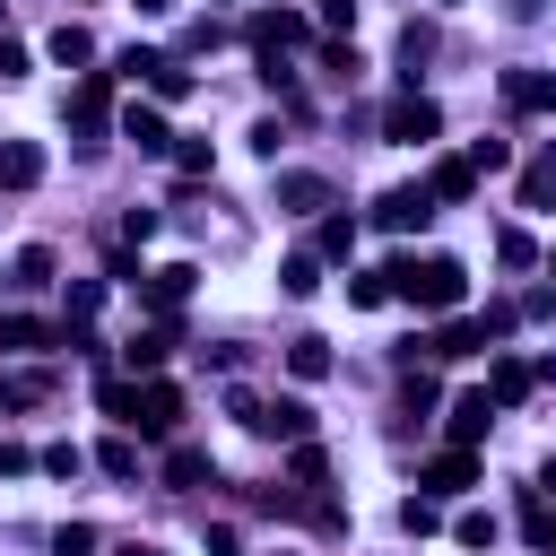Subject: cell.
Instances as JSON below:
<instances>
[{
  "label": "cell",
  "instance_id": "83f0119b",
  "mask_svg": "<svg viewBox=\"0 0 556 556\" xmlns=\"http://www.w3.org/2000/svg\"><path fill=\"white\" fill-rule=\"evenodd\" d=\"M400 530H408V539H434V530H443V495H408V504H400Z\"/></svg>",
  "mask_w": 556,
  "mask_h": 556
},
{
  "label": "cell",
  "instance_id": "52a82bcc",
  "mask_svg": "<svg viewBox=\"0 0 556 556\" xmlns=\"http://www.w3.org/2000/svg\"><path fill=\"white\" fill-rule=\"evenodd\" d=\"M417 486H426V495H469V486H478V452H469V443L434 452V460L417 469Z\"/></svg>",
  "mask_w": 556,
  "mask_h": 556
},
{
  "label": "cell",
  "instance_id": "74e56055",
  "mask_svg": "<svg viewBox=\"0 0 556 556\" xmlns=\"http://www.w3.org/2000/svg\"><path fill=\"white\" fill-rule=\"evenodd\" d=\"M452 539H460V547H495V513H460Z\"/></svg>",
  "mask_w": 556,
  "mask_h": 556
},
{
  "label": "cell",
  "instance_id": "8fae6325",
  "mask_svg": "<svg viewBox=\"0 0 556 556\" xmlns=\"http://www.w3.org/2000/svg\"><path fill=\"white\" fill-rule=\"evenodd\" d=\"M191 278H200L191 261H165V269H148V278H139V304H156V313H174V304L191 295Z\"/></svg>",
  "mask_w": 556,
  "mask_h": 556
},
{
  "label": "cell",
  "instance_id": "8992f818",
  "mask_svg": "<svg viewBox=\"0 0 556 556\" xmlns=\"http://www.w3.org/2000/svg\"><path fill=\"white\" fill-rule=\"evenodd\" d=\"M70 130H78V139L113 130V78H104V70H87V78L70 87Z\"/></svg>",
  "mask_w": 556,
  "mask_h": 556
},
{
  "label": "cell",
  "instance_id": "d590c367",
  "mask_svg": "<svg viewBox=\"0 0 556 556\" xmlns=\"http://www.w3.org/2000/svg\"><path fill=\"white\" fill-rule=\"evenodd\" d=\"M460 156H469V165H478V174H504V165H513V148H504V139H469V148H460Z\"/></svg>",
  "mask_w": 556,
  "mask_h": 556
},
{
  "label": "cell",
  "instance_id": "6da1fadb",
  "mask_svg": "<svg viewBox=\"0 0 556 556\" xmlns=\"http://www.w3.org/2000/svg\"><path fill=\"white\" fill-rule=\"evenodd\" d=\"M391 269V295L400 304H417V313H460V295H469V269L452 261V252H434V261H382Z\"/></svg>",
  "mask_w": 556,
  "mask_h": 556
},
{
  "label": "cell",
  "instance_id": "d6a6232c",
  "mask_svg": "<svg viewBox=\"0 0 556 556\" xmlns=\"http://www.w3.org/2000/svg\"><path fill=\"white\" fill-rule=\"evenodd\" d=\"M148 96H156V104H182V96H191V70H182V61L165 52V70L148 78Z\"/></svg>",
  "mask_w": 556,
  "mask_h": 556
},
{
  "label": "cell",
  "instance_id": "836d02e7",
  "mask_svg": "<svg viewBox=\"0 0 556 556\" xmlns=\"http://www.w3.org/2000/svg\"><path fill=\"white\" fill-rule=\"evenodd\" d=\"M495 261H504V269H530V261H539V243H530L521 226H504V235H495Z\"/></svg>",
  "mask_w": 556,
  "mask_h": 556
},
{
  "label": "cell",
  "instance_id": "8d00e7d4",
  "mask_svg": "<svg viewBox=\"0 0 556 556\" xmlns=\"http://www.w3.org/2000/svg\"><path fill=\"white\" fill-rule=\"evenodd\" d=\"M9 269H17V287H43V278H52V252H43V243H26Z\"/></svg>",
  "mask_w": 556,
  "mask_h": 556
},
{
  "label": "cell",
  "instance_id": "ab89813d",
  "mask_svg": "<svg viewBox=\"0 0 556 556\" xmlns=\"http://www.w3.org/2000/svg\"><path fill=\"white\" fill-rule=\"evenodd\" d=\"M52 556H96V530H87V521H61V530H52Z\"/></svg>",
  "mask_w": 556,
  "mask_h": 556
},
{
  "label": "cell",
  "instance_id": "603a6c76",
  "mask_svg": "<svg viewBox=\"0 0 556 556\" xmlns=\"http://www.w3.org/2000/svg\"><path fill=\"white\" fill-rule=\"evenodd\" d=\"M547 200H556V156L539 148V156L521 165V208H547Z\"/></svg>",
  "mask_w": 556,
  "mask_h": 556
},
{
  "label": "cell",
  "instance_id": "3957f363",
  "mask_svg": "<svg viewBox=\"0 0 556 556\" xmlns=\"http://www.w3.org/2000/svg\"><path fill=\"white\" fill-rule=\"evenodd\" d=\"M434 208H443V200H434L426 182H391V191L374 200V226H382V235H417V226H426Z\"/></svg>",
  "mask_w": 556,
  "mask_h": 556
},
{
  "label": "cell",
  "instance_id": "4316f807",
  "mask_svg": "<svg viewBox=\"0 0 556 556\" xmlns=\"http://www.w3.org/2000/svg\"><path fill=\"white\" fill-rule=\"evenodd\" d=\"M52 400V374H0V408H35Z\"/></svg>",
  "mask_w": 556,
  "mask_h": 556
},
{
  "label": "cell",
  "instance_id": "7dc6e473",
  "mask_svg": "<svg viewBox=\"0 0 556 556\" xmlns=\"http://www.w3.org/2000/svg\"><path fill=\"white\" fill-rule=\"evenodd\" d=\"M208 556H243V539H235V530L217 521V530H208Z\"/></svg>",
  "mask_w": 556,
  "mask_h": 556
},
{
  "label": "cell",
  "instance_id": "cb8c5ba5",
  "mask_svg": "<svg viewBox=\"0 0 556 556\" xmlns=\"http://www.w3.org/2000/svg\"><path fill=\"white\" fill-rule=\"evenodd\" d=\"M426 52H434V26H417V17H408V26H400V78H408V87H417Z\"/></svg>",
  "mask_w": 556,
  "mask_h": 556
},
{
  "label": "cell",
  "instance_id": "5bb4252c",
  "mask_svg": "<svg viewBox=\"0 0 556 556\" xmlns=\"http://www.w3.org/2000/svg\"><path fill=\"white\" fill-rule=\"evenodd\" d=\"M122 356H130V374H165V356H174V313H165L156 330H130Z\"/></svg>",
  "mask_w": 556,
  "mask_h": 556
},
{
  "label": "cell",
  "instance_id": "f35d334b",
  "mask_svg": "<svg viewBox=\"0 0 556 556\" xmlns=\"http://www.w3.org/2000/svg\"><path fill=\"white\" fill-rule=\"evenodd\" d=\"M521 530H530V547H556V513H547V504H539V495H530V504H521Z\"/></svg>",
  "mask_w": 556,
  "mask_h": 556
},
{
  "label": "cell",
  "instance_id": "ffe728a7",
  "mask_svg": "<svg viewBox=\"0 0 556 556\" xmlns=\"http://www.w3.org/2000/svg\"><path fill=\"white\" fill-rule=\"evenodd\" d=\"M287 374H295V382H321V374H330V339H313V330L287 339Z\"/></svg>",
  "mask_w": 556,
  "mask_h": 556
},
{
  "label": "cell",
  "instance_id": "d6986e66",
  "mask_svg": "<svg viewBox=\"0 0 556 556\" xmlns=\"http://www.w3.org/2000/svg\"><path fill=\"white\" fill-rule=\"evenodd\" d=\"M43 52H52V61H61V70H78V61H96V35H87V26H78V17H61V26H52V43H43Z\"/></svg>",
  "mask_w": 556,
  "mask_h": 556
},
{
  "label": "cell",
  "instance_id": "2e32d148",
  "mask_svg": "<svg viewBox=\"0 0 556 556\" xmlns=\"http://www.w3.org/2000/svg\"><path fill=\"white\" fill-rule=\"evenodd\" d=\"M278 208L287 217H313V208H330V182L321 174H278Z\"/></svg>",
  "mask_w": 556,
  "mask_h": 556
},
{
  "label": "cell",
  "instance_id": "bcb514c9",
  "mask_svg": "<svg viewBox=\"0 0 556 556\" xmlns=\"http://www.w3.org/2000/svg\"><path fill=\"white\" fill-rule=\"evenodd\" d=\"M321 9V26H356V0H313Z\"/></svg>",
  "mask_w": 556,
  "mask_h": 556
},
{
  "label": "cell",
  "instance_id": "9c48e42d",
  "mask_svg": "<svg viewBox=\"0 0 556 556\" xmlns=\"http://www.w3.org/2000/svg\"><path fill=\"white\" fill-rule=\"evenodd\" d=\"M495 426V391H452V408H443V434L452 443H478Z\"/></svg>",
  "mask_w": 556,
  "mask_h": 556
},
{
  "label": "cell",
  "instance_id": "f546056e",
  "mask_svg": "<svg viewBox=\"0 0 556 556\" xmlns=\"http://www.w3.org/2000/svg\"><path fill=\"white\" fill-rule=\"evenodd\" d=\"M96 469H104V478H139V443H130V434L96 443Z\"/></svg>",
  "mask_w": 556,
  "mask_h": 556
},
{
  "label": "cell",
  "instance_id": "d4e9b609",
  "mask_svg": "<svg viewBox=\"0 0 556 556\" xmlns=\"http://www.w3.org/2000/svg\"><path fill=\"white\" fill-rule=\"evenodd\" d=\"M313 252H321V261H356V217H321Z\"/></svg>",
  "mask_w": 556,
  "mask_h": 556
},
{
  "label": "cell",
  "instance_id": "f6af8a7d",
  "mask_svg": "<svg viewBox=\"0 0 556 556\" xmlns=\"http://www.w3.org/2000/svg\"><path fill=\"white\" fill-rule=\"evenodd\" d=\"M0 78H26V43H9V35H0Z\"/></svg>",
  "mask_w": 556,
  "mask_h": 556
},
{
  "label": "cell",
  "instance_id": "60d3db41",
  "mask_svg": "<svg viewBox=\"0 0 556 556\" xmlns=\"http://www.w3.org/2000/svg\"><path fill=\"white\" fill-rule=\"evenodd\" d=\"M174 165H182V174H208L217 148H208V139H174Z\"/></svg>",
  "mask_w": 556,
  "mask_h": 556
},
{
  "label": "cell",
  "instance_id": "f907efd6",
  "mask_svg": "<svg viewBox=\"0 0 556 556\" xmlns=\"http://www.w3.org/2000/svg\"><path fill=\"white\" fill-rule=\"evenodd\" d=\"M122 556H165V547H148V539H130V547H122Z\"/></svg>",
  "mask_w": 556,
  "mask_h": 556
},
{
  "label": "cell",
  "instance_id": "681fc988",
  "mask_svg": "<svg viewBox=\"0 0 556 556\" xmlns=\"http://www.w3.org/2000/svg\"><path fill=\"white\" fill-rule=\"evenodd\" d=\"M539 486H547V495H556V452H547V460H539Z\"/></svg>",
  "mask_w": 556,
  "mask_h": 556
},
{
  "label": "cell",
  "instance_id": "ba28073f",
  "mask_svg": "<svg viewBox=\"0 0 556 556\" xmlns=\"http://www.w3.org/2000/svg\"><path fill=\"white\" fill-rule=\"evenodd\" d=\"M113 130H122L139 156H174V130H165V113H156V104H122V113H113Z\"/></svg>",
  "mask_w": 556,
  "mask_h": 556
},
{
  "label": "cell",
  "instance_id": "5b68a950",
  "mask_svg": "<svg viewBox=\"0 0 556 556\" xmlns=\"http://www.w3.org/2000/svg\"><path fill=\"white\" fill-rule=\"evenodd\" d=\"M243 43L252 52H295V43H313V17L304 9H261V17H243Z\"/></svg>",
  "mask_w": 556,
  "mask_h": 556
},
{
  "label": "cell",
  "instance_id": "1f68e13d",
  "mask_svg": "<svg viewBox=\"0 0 556 556\" xmlns=\"http://www.w3.org/2000/svg\"><path fill=\"white\" fill-rule=\"evenodd\" d=\"M156 70H165V52H148V43H130V52L113 61V78H130V87H148Z\"/></svg>",
  "mask_w": 556,
  "mask_h": 556
},
{
  "label": "cell",
  "instance_id": "c3c4849f",
  "mask_svg": "<svg viewBox=\"0 0 556 556\" xmlns=\"http://www.w3.org/2000/svg\"><path fill=\"white\" fill-rule=\"evenodd\" d=\"M130 9H139V17H174V0H130Z\"/></svg>",
  "mask_w": 556,
  "mask_h": 556
},
{
  "label": "cell",
  "instance_id": "ee69618b",
  "mask_svg": "<svg viewBox=\"0 0 556 556\" xmlns=\"http://www.w3.org/2000/svg\"><path fill=\"white\" fill-rule=\"evenodd\" d=\"M226 417H235V426H261V400H252V391L235 382V391H226Z\"/></svg>",
  "mask_w": 556,
  "mask_h": 556
},
{
  "label": "cell",
  "instance_id": "ac0fdd59",
  "mask_svg": "<svg viewBox=\"0 0 556 556\" xmlns=\"http://www.w3.org/2000/svg\"><path fill=\"white\" fill-rule=\"evenodd\" d=\"M217 469H208V452L200 443H165V486H208Z\"/></svg>",
  "mask_w": 556,
  "mask_h": 556
},
{
  "label": "cell",
  "instance_id": "e575fe53",
  "mask_svg": "<svg viewBox=\"0 0 556 556\" xmlns=\"http://www.w3.org/2000/svg\"><path fill=\"white\" fill-rule=\"evenodd\" d=\"M35 469H52V478H78V469H87V452H78V443H43V452H35Z\"/></svg>",
  "mask_w": 556,
  "mask_h": 556
},
{
  "label": "cell",
  "instance_id": "44dd1931",
  "mask_svg": "<svg viewBox=\"0 0 556 556\" xmlns=\"http://www.w3.org/2000/svg\"><path fill=\"white\" fill-rule=\"evenodd\" d=\"M530 382H539V374H530L521 356H495V374H486V391H495V408H513V400H530Z\"/></svg>",
  "mask_w": 556,
  "mask_h": 556
},
{
  "label": "cell",
  "instance_id": "484cf974",
  "mask_svg": "<svg viewBox=\"0 0 556 556\" xmlns=\"http://www.w3.org/2000/svg\"><path fill=\"white\" fill-rule=\"evenodd\" d=\"M278 287H287V295H313V287H321V252H287V261H278Z\"/></svg>",
  "mask_w": 556,
  "mask_h": 556
},
{
  "label": "cell",
  "instance_id": "4fadbf2b",
  "mask_svg": "<svg viewBox=\"0 0 556 556\" xmlns=\"http://www.w3.org/2000/svg\"><path fill=\"white\" fill-rule=\"evenodd\" d=\"M43 182V148L35 139H0V191H35Z\"/></svg>",
  "mask_w": 556,
  "mask_h": 556
},
{
  "label": "cell",
  "instance_id": "7c38bea8",
  "mask_svg": "<svg viewBox=\"0 0 556 556\" xmlns=\"http://www.w3.org/2000/svg\"><path fill=\"white\" fill-rule=\"evenodd\" d=\"M0 348H17V356H43V348H61V321H35V313H0Z\"/></svg>",
  "mask_w": 556,
  "mask_h": 556
},
{
  "label": "cell",
  "instance_id": "e0dca14e",
  "mask_svg": "<svg viewBox=\"0 0 556 556\" xmlns=\"http://www.w3.org/2000/svg\"><path fill=\"white\" fill-rule=\"evenodd\" d=\"M252 434H287V443H304V434H313V408H304V400H278V408L261 400V426H252Z\"/></svg>",
  "mask_w": 556,
  "mask_h": 556
},
{
  "label": "cell",
  "instance_id": "7402d4cb",
  "mask_svg": "<svg viewBox=\"0 0 556 556\" xmlns=\"http://www.w3.org/2000/svg\"><path fill=\"white\" fill-rule=\"evenodd\" d=\"M96 400H104V417H113L122 434L139 426V382H122V374H104V382H96Z\"/></svg>",
  "mask_w": 556,
  "mask_h": 556
},
{
  "label": "cell",
  "instance_id": "30bf717a",
  "mask_svg": "<svg viewBox=\"0 0 556 556\" xmlns=\"http://www.w3.org/2000/svg\"><path fill=\"white\" fill-rule=\"evenodd\" d=\"M504 113H556V70H504Z\"/></svg>",
  "mask_w": 556,
  "mask_h": 556
},
{
  "label": "cell",
  "instance_id": "9a60e30c",
  "mask_svg": "<svg viewBox=\"0 0 556 556\" xmlns=\"http://www.w3.org/2000/svg\"><path fill=\"white\" fill-rule=\"evenodd\" d=\"M426 191H434V200H452V208H460V200H478V165H469V156H443V165H434V174H426Z\"/></svg>",
  "mask_w": 556,
  "mask_h": 556
},
{
  "label": "cell",
  "instance_id": "f1b7e54d",
  "mask_svg": "<svg viewBox=\"0 0 556 556\" xmlns=\"http://www.w3.org/2000/svg\"><path fill=\"white\" fill-rule=\"evenodd\" d=\"M348 304H391V269H348Z\"/></svg>",
  "mask_w": 556,
  "mask_h": 556
},
{
  "label": "cell",
  "instance_id": "277c9868",
  "mask_svg": "<svg viewBox=\"0 0 556 556\" xmlns=\"http://www.w3.org/2000/svg\"><path fill=\"white\" fill-rule=\"evenodd\" d=\"M174 426H182V391H174L165 374H139V426H130V434L174 443Z\"/></svg>",
  "mask_w": 556,
  "mask_h": 556
},
{
  "label": "cell",
  "instance_id": "4dcf8cb0",
  "mask_svg": "<svg viewBox=\"0 0 556 556\" xmlns=\"http://www.w3.org/2000/svg\"><path fill=\"white\" fill-rule=\"evenodd\" d=\"M287 469H295V486H321V478H330V452H321V443L304 434V443L287 452Z\"/></svg>",
  "mask_w": 556,
  "mask_h": 556
},
{
  "label": "cell",
  "instance_id": "b9f144b4",
  "mask_svg": "<svg viewBox=\"0 0 556 556\" xmlns=\"http://www.w3.org/2000/svg\"><path fill=\"white\" fill-rule=\"evenodd\" d=\"M96 304H104V278H78L70 287V321H96Z\"/></svg>",
  "mask_w": 556,
  "mask_h": 556
},
{
  "label": "cell",
  "instance_id": "7bdbcfd3",
  "mask_svg": "<svg viewBox=\"0 0 556 556\" xmlns=\"http://www.w3.org/2000/svg\"><path fill=\"white\" fill-rule=\"evenodd\" d=\"M434 400H443V391H434V374H408V417H426Z\"/></svg>",
  "mask_w": 556,
  "mask_h": 556
},
{
  "label": "cell",
  "instance_id": "7a4b0ae2",
  "mask_svg": "<svg viewBox=\"0 0 556 556\" xmlns=\"http://www.w3.org/2000/svg\"><path fill=\"white\" fill-rule=\"evenodd\" d=\"M382 139H400V148L443 139V104H434V96H417V87H408V96H391V104H382Z\"/></svg>",
  "mask_w": 556,
  "mask_h": 556
}]
</instances>
